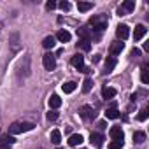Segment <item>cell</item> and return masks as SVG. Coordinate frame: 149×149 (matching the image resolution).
I'll use <instances>...</instances> for the list:
<instances>
[{"mask_svg":"<svg viewBox=\"0 0 149 149\" xmlns=\"http://www.w3.org/2000/svg\"><path fill=\"white\" fill-rule=\"evenodd\" d=\"M54 39H56L58 42H70L72 35H70V32H67V30H58L56 35H54Z\"/></svg>","mask_w":149,"mask_h":149,"instance_id":"8","label":"cell"},{"mask_svg":"<svg viewBox=\"0 0 149 149\" xmlns=\"http://www.w3.org/2000/svg\"><path fill=\"white\" fill-rule=\"evenodd\" d=\"M90 142L97 147H102L104 146V135L102 133H91L90 135Z\"/></svg>","mask_w":149,"mask_h":149,"instance_id":"12","label":"cell"},{"mask_svg":"<svg viewBox=\"0 0 149 149\" xmlns=\"http://www.w3.org/2000/svg\"><path fill=\"white\" fill-rule=\"evenodd\" d=\"M91 7H93L91 2H77V9H79V13H88Z\"/></svg>","mask_w":149,"mask_h":149,"instance_id":"20","label":"cell"},{"mask_svg":"<svg viewBox=\"0 0 149 149\" xmlns=\"http://www.w3.org/2000/svg\"><path fill=\"white\" fill-rule=\"evenodd\" d=\"M51 142L56 144V146L61 142V133H60V130H53V132H51Z\"/></svg>","mask_w":149,"mask_h":149,"instance_id":"24","label":"cell"},{"mask_svg":"<svg viewBox=\"0 0 149 149\" xmlns=\"http://www.w3.org/2000/svg\"><path fill=\"white\" fill-rule=\"evenodd\" d=\"M79 72H83V74H88V72H90V68H88V67H81V68H79Z\"/></svg>","mask_w":149,"mask_h":149,"instance_id":"36","label":"cell"},{"mask_svg":"<svg viewBox=\"0 0 149 149\" xmlns=\"http://www.w3.org/2000/svg\"><path fill=\"white\" fill-rule=\"evenodd\" d=\"M14 142H16L14 135H9V133H4V135H0V146H7V147H11Z\"/></svg>","mask_w":149,"mask_h":149,"instance_id":"10","label":"cell"},{"mask_svg":"<svg viewBox=\"0 0 149 149\" xmlns=\"http://www.w3.org/2000/svg\"><path fill=\"white\" fill-rule=\"evenodd\" d=\"M65 133H67V135H70V133H72V128H70V126H67V128H65Z\"/></svg>","mask_w":149,"mask_h":149,"instance_id":"38","label":"cell"},{"mask_svg":"<svg viewBox=\"0 0 149 149\" xmlns=\"http://www.w3.org/2000/svg\"><path fill=\"white\" fill-rule=\"evenodd\" d=\"M40 149H42V147H40Z\"/></svg>","mask_w":149,"mask_h":149,"instance_id":"40","label":"cell"},{"mask_svg":"<svg viewBox=\"0 0 149 149\" xmlns=\"http://www.w3.org/2000/svg\"><path fill=\"white\" fill-rule=\"evenodd\" d=\"M125 49V42H121V40H116V42H112L111 46H109V51H111V54L112 56H116V54H121V51Z\"/></svg>","mask_w":149,"mask_h":149,"instance_id":"5","label":"cell"},{"mask_svg":"<svg viewBox=\"0 0 149 149\" xmlns=\"http://www.w3.org/2000/svg\"><path fill=\"white\" fill-rule=\"evenodd\" d=\"M9 132H11V135H16V133H21V123H19V121H16V123H13V125L9 126Z\"/></svg>","mask_w":149,"mask_h":149,"instance_id":"25","label":"cell"},{"mask_svg":"<svg viewBox=\"0 0 149 149\" xmlns=\"http://www.w3.org/2000/svg\"><path fill=\"white\" fill-rule=\"evenodd\" d=\"M109 135H111L112 140H123V139H125V133H123L121 126H112V128L109 130Z\"/></svg>","mask_w":149,"mask_h":149,"instance_id":"6","label":"cell"},{"mask_svg":"<svg viewBox=\"0 0 149 149\" xmlns=\"http://www.w3.org/2000/svg\"><path fill=\"white\" fill-rule=\"evenodd\" d=\"M56 149H65V147H56Z\"/></svg>","mask_w":149,"mask_h":149,"instance_id":"39","label":"cell"},{"mask_svg":"<svg viewBox=\"0 0 149 149\" xmlns=\"http://www.w3.org/2000/svg\"><path fill=\"white\" fill-rule=\"evenodd\" d=\"M61 90H63L65 93H72L74 90H76V83H72V81H70V83H65V84L61 86Z\"/></svg>","mask_w":149,"mask_h":149,"instance_id":"27","label":"cell"},{"mask_svg":"<svg viewBox=\"0 0 149 149\" xmlns=\"http://www.w3.org/2000/svg\"><path fill=\"white\" fill-rule=\"evenodd\" d=\"M70 63L79 70L81 67H84V56H83L81 53H79V54H74V56H72V60H70Z\"/></svg>","mask_w":149,"mask_h":149,"instance_id":"11","label":"cell"},{"mask_svg":"<svg viewBox=\"0 0 149 149\" xmlns=\"http://www.w3.org/2000/svg\"><path fill=\"white\" fill-rule=\"evenodd\" d=\"M140 79L144 84H149V72H147V65H144L140 68Z\"/></svg>","mask_w":149,"mask_h":149,"instance_id":"22","label":"cell"},{"mask_svg":"<svg viewBox=\"0 0 149 149\" xmlns=\"http://www.w3.org/2000/svg\"><path fill=\"white\" fill-rule=\"evenodd\" d=\"M83 135L81 133H76V135H70L68 137V146H72V147H76V146H79V144H83Z\"/></svg>","mask_w":149,"mask_h":149,"instance_id":"14","label":"cell"},{"mask_svg":"<svg viewBox=\"0 0 149 149\" xmlns=\"http://www.w3.org/2000/svg\"><path fill=\"white\" fill-rule=\"evenodd\" d=\"M46 9H47V11L56 9V2H47V4H46Z\"/></svg>","mask_w":149,"mask_h":149,"instance_id":"34","label":"cell"},{"mask_svg":"<svg viewBox=\"0 0 149 149\" xmlns=\"http://www.w3.org/2000/svg\"><path fill=\"white\" fill-rule=\"evenodd\" d=\"M77 47H79V49H83V51H90V49H91V40L79 39V42H77Z\"/></svg>","mask_w":149,"mask_h":149,"instance_id":"21","label":"cell"},{"mask_svg":"<svg viewBox=\"0 0 149 149\" xmlns=\"http://www.w3.org/2000/svg\"><path fill=\"white\" fill-rule=\"evenodd\" d=\"M33 126H35L33 123H25L23 121L21 123V132H30V130H33Z\"/></svg>","mask_w":149,"mask_h":149,"instance_id":"30","label":"cell"},{"mask_svg":"<svg viewBox=\"0 0 149 149\" xmlns=\"http://www.w3.org/2000/svg\"><path fill=\"white\" fill-rule=\"evenodd\" d=\"M60 105H61V98H60L58 95H51V98H49V107H51V111L58 109Z\"/></svg>","mask_w":149,"mask_h":149,"instance_id":"17","label":"cell"},{"mask_svg":"<svg viewBox=\"0 0 149 149\" xmlns=\"http://www.w3.org/2000/svg\"><path fill=\"white\" fill-rule=\"evenodd\" d=\"M97 126H98L100 130H105V128H107V123H105V121H98V123H97Z\"/></svg>","mask_w":149,"mask_h":149,"instance_id":"35","label":"cell"},{"mask_svg":"<svg viewBox=\"0 0 149 149\" xmlns=\"http://www.w3.org/2000/svg\"><path fill=\"white\" fill-rule=\"evenodd\" d=\"M147 119V109H142L139 112V121H146Z\"/></svg>","mask_w":149,"mask_h":149,"instance_id":"31","label":"cell"},{"mask_svg":"<svg viewBox=\"0 0 149 149\" xmlns=\"http://www.w3.org/2000/svg\"><path fill=\"white\" fill-rule=\"evenodd\" d=\"M121 9H123L125 14H126V13H132V11L135 9V2H133V0H126V2L121 6Z\"/></svg>","mask_w":149,"mask_h":149,"instance_id":"19","label":"cell"},{"mask_svg":"<svg viewBox=\"0 0 149 149\" xmlns=\"http://www.w3.org/2000/svg\"><path fill=\"white\" fill-rule=\"evenodd\" d=\"M107 23H109L107 14H97V16H93V18L90 19V25L93 26L91 30L95 32V37H97V39H98V37H100V33L107 28Z\"/></svg>","mask_w":149,"mask_h":149,"instance_id":"1","label":"cell"},{"mask_svg":"<svg viewBox=\"0 0 149 149\" xmlns=\"http://www.w3.org/2000/svg\"><path fill=\"white\" fill-rule=\"evenodd\" d=\"M123 144H125L123 140H112V142L109 144V149H121Z\"/></svg>","mask_w":149,"mask_h":149,"instance_id":"28","label":"cell"},{"mask_svg":"<svg viewBox=\"0 0 149 149\" xmlns=\"http://www.w3.org/2000/svg\"><path fill=\"white\" fill-rule=\"evenodd\" d=\"M116 35H118L121 40H126L128 35H130V28H128V25H118V28H116Z\"/></svg>","mask_w":149,"mask_h":149,"instance_id":"4","label":"cell"},{"mask_svg":"<svg viewBox=\"0 0 149 149\" xmlns=\"http://www.w3.org/2000/svg\"><path fill=\"white\" fill-rule=\"evenodd\" d=\"M130 56H132V58H139V56H140V49H137V47H133V49L130 51Z\"/></svg>","mask_w":149,"mask_h":149,"instance_id":"33","label":"cell"},{"mask_svg":"<svg viewBox=\"0 0 149 149\" xmlns=\"http://www.w3.org/2000/svg\"><path fill=\"white\" fill-rule=\"evenodd\" d=\"M98 61H100V54H95L93 56V63H98Z\"/></svg>","mask_w":149,"mask_h":149,"instance_id":"37","label":"cell"},{"mask_svg":"<svg viewBox=\"0 0 149 149\" xmlns=\"http://www.w3.org/2000/svg\"><path fill=\"white\" fill-rule=\"evenodd\" d=\"M121 114H119V111H118V107H109L107 111H105V118L107 119H118Z\"/></svg>","mask_w":149,"mask_h":149,"instance_id":"16","label":"cell"},{"mask_svg":"<svg viewBox=\"0 0 149 149\" xmlns=\"http://www.w3.org/2000/svg\"><path fill=\"white\" fill-rule=\"evenodd\" d=\"M77 35H79V39H84V40H91V39H93L91 30H90V28H86V26L77 28Z\"/></svg>","mask_w":149,"mask_h":149,"instance_id":"9","label":"cell"},{"mask_svg":"<svg viewBox=\"0 0 149 149\" xmlns=\"http://www.w3.org/2000/svg\"><path fill=\"white\" fill-rule=\"evenodd\" d=\"M42 65H44L46 70H54L56 68V56L51 54V53H46L42 56Z\"/></svg>","mask_w":149,"mask_h":149,"instance_id":"2","label":"cell"},{"mask_svg":"<svg viewBox=\"0 0 149 149\" xmlns=\"http://www.w3.org/2000/svg\"><path fill=\"white\" fill-rule=\"evenodd\" d=\"M60 9L61 11H70V2H60Z\"/></svg>","mask_w":149,"mask_h":149,"instance_id":"32","label":"cell"},{"mask_svg":"<svg viewBox=\"0 0 149 149\" xmlns=\"http://www.w3.org/2000/svg\"><path fill=\"white\" fill-rule=\"evenodd\" d=\"M91 88H93V81H91V77H86L83 83V93H90Z\"/></svg>","mask_w":149,"mask_h":149,"instance_id":"23","label":"cell"},{"mask_svg":"<svg viewBox=\"0 0 149 149\" xmlns=\"http://www.w3.org/2000/svg\"><path fill=\"white\" fill-rule=\"evenodd\" d=\"M116 63H118V60H116V56H109V58L105 60V68H104V76H107V74H111V72L114 70V67H116Z\"/></svg>","mask_w":149,"mask_h":149,"instance_id":"7","label":"cell"},{"mask_svg":"<svg viewBox=\"0 0 149 149\" xmlns=\"http://www.w3.org/2000/svg\"><path fill=\"white\" fill-rule=\"evenodd\" d=\"M144 140H146V133L144 132H135L133 133V142L135 144H142Z\"/></svg>","mask_w":149,"mask_h":149,"instance_id":"26","label":"cell"},{"mask_svg":"<svg viewBox=\"0 0 149 149\" xmlns=\"http://www.w3.org/2000/svg\"><path fill=\"white\" fill-rule=\"evenodd\" d=\"M46 118H47V121H56V119H58V112H56V111H49V112L46 114Z\"/></svg>","mask_w":149,"mask_h":149,"instance_id":"29","label":"cell"},{"mask_svg":"<svg viewBox=\"0 0 149 149\" xmlns=\"http://www.w3.org/2000/svg\"><path fill=\"white\" fill-rule=\"evenodd\" d=\"M116 93H118V91H116L114 88H104V90H102V97H104L105 100L114 98V97H116Z\"/></svg>","mask_w":149,"mask_h":149,"instance_id":"18","label":"cell"},{"mask_svg":"<svg viewBox=\"0 0 149 149\" xmlns=\"http://www.w3.org/2000/svg\"><path fill=\"white\" fill-rule=\"evenodd\" d=\"M42 46H44L46 49H53V47L56 46V39H54V35H47V37H44Z\"/></svg>","mask_w":149,"mask_h":149,"instance_id":"15","label":"cell"},{"mask_svg":"<svg viewBox=\"0 0 149 149\" xmlns=\"http://www.w3.org/2000/svg\"><path fill=\"white\" fill-rule=\"evenodd\" d=\"M146 33H147V28H146L144 25H137V26H135V32H133V39H135V40H140Z\"/></svg>","mask_w":149,"mask_h":149,"instance_id":"13","label":"cell"},{"mask_svg":"<svg viewBox=\"0 0 149 149\" xmlns=\"http://www.w3.org/2000/svg\"><path fill=\"white\" fill-rule=\"evenodd\" d=\"M79 116H81L83 119H93V118L97 116V112H95V109H93L91 105H83V107L79 109Z\"/></svg>","mask_w":149,"mask_h":149,"instance_id":"3","label":"cell"}]
</instances>
